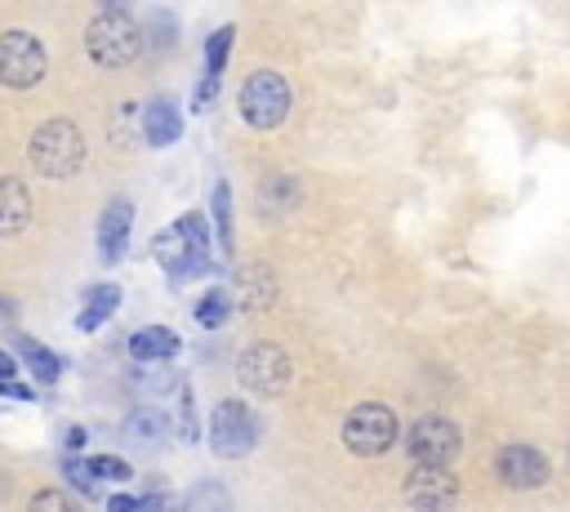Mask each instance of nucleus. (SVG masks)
Here are the masks:
<instances>
[{
  "mask_svg": "<svg viewBox=\"0 0 570 512\" xmlns=\"http://www.w3.org/2000/svg\"><path fill=\"white\" fill-rule=\"evenodd\" d=\"M151 254H156V263L165 267V276H169L174 285L200 276V272L209 267V232H205V218H200V214H187L183 223L165 227V232L151 240Z\"/></svg>",
  "mask_w": 570,
  "mask_h": 512,
  "instance_id": "nucleus-1",
  "label": "nucleus"
},
{
  "mask_svg": "<svg viewBox=\"0 0 570 512\" xmlns=\"http://www.w3.org/2000/svg\"><path fill=\"white\" fill-rule=\"evenodd\" d=\"M27 156L40 178H71L85 165V134L71 120H49L31 134Z\"/></svg>",
  "mask_w": 570,
  "mask_h": 512,
  "instance_id": "nucleus-2",
  "label": "nucleus"
},
{
  "mask_svg": "<svg viewBox=\"0 0 570 512\" xmlns=\"http://www.w3.org/2000/svg\"><path fill=\"white\" fill-rule=\"evenodd\" d=\"M85 45H89V58L98 67H125L138 58L142 49V27L125 13V9H102L89 31H85Z\"/></svg>",
  "mask_w": 570,
  "mask_h": 512,
  "instance_id": "nucleus-3",
  "label": "nucleus"
},
{
  "mask_svg": "<svg viewBox=\"0 0 570 512\" xmlns=\"http://www.w3.org/2000/svg\"><path fill=\"white\" fill-rule=\"evenodd\" d=\"M459 450H463V432L445 414H423L405 432V454L414 459V467H450Z\"/></svg>",
  "mask_w": 570,
  "mask_h": 512,
  "instance_id": "nucleus-4",
  "label": "nucleus"
},
{
  "mask_svg": "<svg viewBox=\"0 0 570 512\" xmlns=\"http://www.w3.org/2000/svg\"><path fill=\"white\" fill-rule=\"evenodd\" d=\"M396 432H401L396 414H392L387 405H379V401H361V405L343 419V445H347L352 454H361V459H374V454L392 450Z\"/></svg>",
  "mask_w": 570,
  "mask_h": 512,
  "instance_id": "nucleus-5",
  "label": "nucleus"
},
{
  "mask_svg": "<svg viewBox=\"0 0 570 512\" xmlns=\"http://www.w3.org/2000/svg\"><path fill=\"white\" fill-rule=\"evenodd\" d=\"M289 102H294V93H289L285 76H276V71H254L240 85V116L254 129H276L289 116Z\"/></svg>",
  "mask_w": 570,
  "mask_h": 512,
  "instance_id": "nucleus-6",
  "label": "nucleus"
},
{
  "mask_svg": "<svg viewBox=\"0 0 570 512\" xmlns=\"http://www.w3.org/2000/svg\"><path fill=\"white\" fill-rule=\"evenodd\" d=\"M45 71H49L45 45L31 31H4L0 36V85L31 89V85L45 80Z\"/></svg>",
  "mask_w": 570,
  "mask_h": 512,
  "instance_id": "nucleus-7",
  "label": "nucleus"
},
{
  "mask_svg": "<svg viewBox=\"0 0 570 512\" xmlns=\"http://www.w3.org/2000/svg\"><path fill=\"white\" fill-rule=\"evenodd\" d=\"M236 378H240L245 392H258V396L285 392V383H289V356H285V347H276V343L245 347V356L236 365Z\"/></svg>",
  "mask_w": 570,
  "mask_h": 512,
  "instance_id": "nucleus-8",
  "label": "nucleus"
},
{
  "mask_svg": "<svg viewBox=\"0 0 570 512\" xmlns=\"http://www.w3.org/2000/svg\"><path fill=\"white\" fill-rule=\"evenodd\" d=\"M254 441H258V419L240 401L214 405V419H209V445H214V454L236 459V454H249Z\"/></svg>",
  "mask_w": 570,
  "mask_h": 512,
  "instance_id": "nucleus-9",
  "label": "nucleus"
},
{
  "mask_svg": "<svg viewBox=\"0 0 570 512\" xmlns=\"http://www.w3.org/2000/svg\"><path fill=\"white\" fill-rule=\"evenodd\" d=\"M401 494L414 512H450L459 503V476L450 467H414Z\"/></svg>",
  "mask_w": 570,
  "mask_h": 512,
  "instance_id": "nucleus-10",
  "label": "nucleus"
},
{
  "mask_svg": "<svg viewBox=\"0 0 570 512\" xmlns=\"http://www.w3.org/2000/svg\"><path fill=\"white\" fill-rule=\"evenodd\" d=\"M494 476L508 485V490H539L548 476H552V463L543 459V450L534 445H503L494 454Z\"/></svg>",
  "mask_w": 570,
  "mask_h": 512,
  "instance_id": "nucleus-11",
  "label": "nucleus"
},
{
  "mask_svg": "<svg viewBox=\"0 0 570 512\" xmlns=\"http://www.w3.org/2000/svg\"><path fill=\"white\" fill-rule=\"evenodd\" d=\"M129 223H134V205H129L125 196L102 209V218H98V254H102V263H116V258L125 254Z\"/></svg>",
  "mask_w": 570,
  "mask_h": 512,
  "instance_id": "nucleus-12",
  "label": "nucleus"
},
{
  "mask_svg": "<svg viewBox=\"0 0 570 512\" xmlns=\"http://www.w3.org/2000/svg\"><path fill=\"white\" fill-rule=\"evenodd\" d=\"M178 134H183V116H178L174 98H151L142 107V138L151 147H169V142H178Z\"/></svg>",
  "mask_w": 570,
  "mask_h": 512,
  "instance_id": "nucleus-13",
  "label": "nucleus"
},
{
  "mask_svg": "<svg viewBox=\"0 0 570 512\" xmlns=\"http://www.w3.org/2000/svg\"><path fill=\"white\" fill-rule=\"evenodd\" d=\"M27 218H31V191L18 178L0 174V232H22Z\"/></svg>",
  "mask_w": 570,
  "mask_h": 512,
  "instance_id": "nucleus-14",
  "label": "nucleus"
},
{
  "mask_svg": "<svg viewBox=\"0 0 570 512\" xmlns=\"http://www.w3.org/2000/svg\"><path fill=\"white\" fill-rule=\"evenodd\" d=\"M178 352V334L165 325H142L138 334H129V356L134 361H169Z\"/></svg>",
  "mask_w": 570,
  "mask_h": 512,
  "instance_id": "nucleus-15",
  "label": "nucleus"
},
{
  "mask_svg": "<svg viewBox=\"0 0 570 512\" xmlns=\"http://www.w3.org/2000/svg\"><path fill=\"white\" fill-rule=\"evenodd\" d=\"M116 307H120V289H116V285H94V289L85 294V307H80V321H76V325H80V329H98Z\"/></svg>",
  "mask_w": 570,
  "mask_h": 512,
  "instance_id": "nucleus-16",
  "label": "nucleus"
},
{
  "mask_svg": "<svg viewBox=\"0 0 570 512\" xmlns=\"http://www.w3.org/2000/svg\"><path fill=\"white\" fill-rule=\"evenodd\" d=\"M294 205H298L294 178H289V174H267V183H263V209H267V214H285V209H294Z\"/></svg>",
  "mask_w": 570,
  "mask_h": 512,
  "instance_id": "nucleus-17",
  "label": "nucleus"
},
{
  "mask_svg": "<svg viewBox=\"0 0 570 512\" xmlns=\"http://www.w3.org/2000/svg\"><path fill=\"white\" fill-rule=\"evenodd\" d=\"M18 352L27 356V370L40 378V383H53L58 374H62V361L45 347V343H31V338H18Z\"/></svg>",
  "mask_w": 570,
  "mask_h": 512,
  "instance_id": "nucleus-18",
  "label": "nucleus"
},
{
  "mask_svg": "<svg viewBox=\"0 0 570 512\" xmlns=\"http://www.w3.org/2000/svg\"><path fill=\"white\" fill-rule=\"evenodd\" d=\"M227 312H232L227 289H209V294H200V303H196V321H200L205 329H218V325L227 321Z\"/></svg>",
  "mask_w": 570,
  "mask_h": 512,
  "instance_id": "nucleus-19",
  "label": "nucleus"
},
{
  "mask_svg": "<svg viewBox=\"0 0 570 512\" xmlns=\"http://www.w3.org/2000/svg\"><path fill=\"white\" fill-rule=\"evenodd\" d=\"M214 223H218L223 254H232V187L227 183H214Z\"/></svg>",
  "mask_w": 570,
  "mask_h": 512,
  "instance_id": "nucleus-20",
  "label": "nucleus"
},
{
  "mask_svg": "<svg viewBox=\"0 0 570 512\" xmlns=\"http://www.w3.org/2000/svg\"><path fill=\"white\" fill-rule=\"evenodd\" d=\"M232 27H218L214 36H209V45H205V76H223V62H227V49H232Z\"/></svg>",
  "mask_w": 570,
  "mask_h": 512,
  "instance_id": "nucleus-21",
  "label": "nucleus"
},
{
  "mask_svg": "<svg viewBox=\"0 0 570 512\" xmlns=\"http://www.w3.org/2000/svg\"><path fill=\"white\" fill-rule=\"evenodd\" d=\"M62 472H67V481H71L80 494H94V490H98V476H94L89 459H67V463H62Z\"/></svg>",
  "mask_w": 570,
  "mask_h": 512,
  "instance_id": "nucleus-22",
  "label": "nucleus"
},
{
  "mask_svg": "<svg viewBox=\"0 0 570 512\" xmlns=\"http://www.w3.org/2000/svg\"><path fill=\"white\" fill-rule=\"evenodd\" d=\"M31 512H80V503L71 494H62V490H40L31 499Z\"/></svg>",
  "mask_w": 570,
  "mask_h": 512,
  "instance_id": "nucleus-23",
  "label": "nucleus"
},
{
  "mask_svg": "<svg viewBox=\"0 0 570 512\" xmlns=\"http://www.w3.org/2000/svg\"><path fill=\"white\" fill-rule=\"evenodd\" d=\"M107 512H160V503L156 499H138V494H111Z\"/></svg>",
  "mask_w": 570,
  "mask_h": 512,
  "instance_id": "nucleus-24",
  "label": "nucleus"
},
{
  "mask_svg": "<svg viewBox=\"0 0 570 512\" xmlns=\"http://www.w3.org/2000/svg\"><path fill=\"white\" fill-rule=\"evenodd\" d=\"M89 467H94V476H116V481H125V476H129V463H125V459H111V454L89 459Z\"/></svg>",
  "mask_w": 570,
  "mask_h": 512,
  "instance_id": "nucleus-25",
  "label": "nucleus"
},
{
  "mask_svg": "<svg viewBox=\"0 0 570 512\" xmlns=\"http://www.w3.org/2000/svg\"><path fill=\"white\" fill-rule=\"evenodd\" d=\"M156 427H160L156 414H134V419H129V436H134V441H156Z\"/></svg>",
  "mask_w": 570,
  "mask_h": 512,
  "instance_id": "nucleus-26",
  "label": "nucleus"
},
{
  "mask_svg": "<svg viewBox=\"0 0 570 512\" xmlns=\"http://www.w3.org/2000/svg\"><path fill=\"white\" fill-rule=\"evenodd\" d=\"M214 93H218V80H214V76H205V80H200V85H196V111H205V107H209V98H214Z\"/></svg>",
  "mask_w": 570,
  "mask_h": 512,
  "instance_id": "nucleus-27",
  "label": "nucleus"
},
{
  "mask_svg": "<svg viewBox=\"0 0 570 512\" xmlns=\"http://www.w3.org/2000/svg\"><path fill=\"white\" fill-rule=\"evenodd\" d=\"M0 316H4V321L13 316V303H9V298H0Z\"/></svg>",
  "mask_w": 570,
  "mask_h": 512,
  "instance_id": "nucleus-28",
  "label": "nucleus"
}]
</instances>
